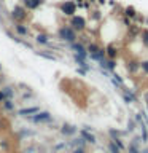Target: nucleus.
Wrapping results in <instances>:
<instances>
[{
	"mask_svg": "<svg viewBox=\"0 0 148 153\" xmlns=\"http://www.w3.org/2000/svg\"><path fill=\"white\" fill-rule=\"evenodd\" d=\"M3 107L7 108V110H14L13 100H11V99H5V100H3Z\"/></svg>",
	"mask_w": 148,
	"mask_h": 153,
	"instance_id": "nucleus-14",
	"label": "nucleus"
},
{
	"mask_svg": "<svg viewBox=\"0 0 148 153\" xmlns=\"http://www.w3.org/2000/svg\"><path fill=\"white\" fill-rule=\"evenodd\" d=\"M137 69H138V62H131V65H129V70L132 72H137Z\"/></svg>",
	"mask_w": 148,
	"mask_h": 153,
	"instance_id": "nucleus-20",
	"label": "nucleus"
},
{
	"mask_svg": "<svg viewBox=\"0 0 148 153\" xmlns=\"http://www.w3.org/2000/svg\"><path fill=\"white\" fill-rule=\"evenodd\" d=\"M61 132L65 134V136H72V134L75 132V128L70 126V124H64V126H62V129H61Z\"/></svg>",
	"mask_w": 148,
	"mask_h": 153,
	"instance_id": "nucleus-12",
	"label": "nucleus"
},
{
	"mask_svg": "<svg viewBox=\"0 0 148 153\" xmlns=\"http://www.w3.org/2000/svg\"><path fill=\"white\" fill-rule=\"evenodd\" d=\"M135 10H134L132 7H129V8H126V16H131V18H135Z\"/></svg>",
	"mask_w": 148,
	"mask_h": 153,
	"instance_id": "nucleus-18",
	"label": "nucleus"
},
{
	"mask_svg": "<svg viewBox=\"0 0 148 153\" xmlns=\"http://www.w3.org/2000/svg\"><path fill=\"white\" fill-rule=\"evenodd\" d=\"M88 51L91 53V54H95V53H99L100 51V48L97 45H94V43H91V45L88 46Z\"/></svg>",
	"mask_w": 148,
	"mask_h": 153,
	"instance_id": "nucleus-16",
	"label": "nucleus"
},
{
	"mask_svg": "<svg viewBox=\"0 0 148 153\" xmlns=\"http://www.w3.org/2000/svg\"><path fill=\"white\" fill-rule=\"evenodd\" d=\"M30 120L33 123H45V121H51V113L50 112H38L33 115V117H30Z\"/></svg>",
	"mask_w": 148,
	"mask_h": 153,
	"instance_id": "nucleus-5",
	"label": "nucleus"
},
{
	"mask_svg": "<svg viewBox=\"0 0 148 153\" xmlns=\"http://www.w3.org/2000/svg\"><path fill=\"white\" fill-rule=\"evenodd\" d=\"M59 10L65 16H73L76 13V2H73V0H65V2H62L59 5Z\"/></svg>",
	"mask_w": 148,
	"mask_h": 153,
	"instance_id": "nucleus-2",
	"label": "nucleus"
},
{
	"mask_svg": "<svg viewBox=\"0 0 148 153\" xmlns=\"http://www.w3.org/2000/svg\"><path fill=\"white\" fill-rule=\"evenodd\" d=\"M116 54H118L116 48H115L113 45H108V46H107V56L110 57V59H115V57H116Z\"/></svg>",
	"mask_w": 148,
	"mask_h": 153,
	"instance_id": "nucleus-13",
	"label": "nucleus"
},
{
	"mask_svg": "<svg viewBox=\"0 0 148 153\" xmlns=\"http://www.w3.org/2000/svg\"><path fill=\"white\" fill-rule=\"evenodd\" d=\"M108 150L112 152V153H119V152H121V150H119V147H118L115 142H110V143H108Z\"/></svg>",
	"mask_w": 148,
	"mask_h": 153,
	"instance_id": "nucleus-15",
	"label": "nucleus"
},
{
	"mask_svg": "<svg viewBox=\"0 0 148 153\" xmlns=\"http://www.w3.org/2000/svg\"><path fill=\"white\" fill-rule=\"evenodd\" d=\"M2 91L5 93V96H7V99H11L13 96H14V93H13V89H11V88H3Z\"/></svg>",
	"mask_w": 148,
	"mask_h": 153,
	"instance_id": "nucleus-17",
	"label": "nucleus"
},
{
	"mask_svg": "<svg viewBox=\"0 0 148 153\" xmlns=\"http://www.w3.org/2000/svg\"><path fill=\"white\" fill-rule=\"evenodd\" d=\"M73 153H86V152H84V148H81V147H80V148H75Z\"/></svg>",
	"mask_w": 148,
	"mask_h": 153,
	"instance_id": "nucleus-25",
	"label": "nucleus"
},
{
	"mask_svg": "<svg viewBox=\"0 0 148 153\" xmlns=\"http://www.w3.org/2000/svg\"><path fill=\"white\" fill-rule=\"evenodd\" d=\"M140 67H142V70L145 72V74H148V61H143L140 64Z\"/></svg>",
	"mask_w": 148,
	"mask_h": 153,
	"instance_id": "nucleus-22",
	"label": "nucleus"
},
{
	"mask_svg": "<svg viewBox=\"0 0 148 153\" xmlns=\"http://www.w3.org/2000/svg\"><path fill=\"white\" fill-rule=\"evenodd\" d=\"M142 42H143V45L148 46V30H143V33H142Z\"/></svg>",
	"mask_w": 148,
	"mask_h": 153,
	"instance_id": "nucleus-19",
	"label": "nucleus"
},
{
	"mask_svg": "<svg viewBox=\"0 0 148 153\" xmlns=\"http://www.w3.org/2000/svg\"><path fill=\"white\" fill-rule=\"evenodd\" d=\"M143 153H148V150H145V152H143Z\"/></svg>",
	"mask_w": 148,
	"mask_h": 153,
	"instance_id": "nucleus-27",
	"label": "nucleus"
},
{
	"mask_svg": "<svg viewBox=\"0 0 148 153\" xmlns=\"http://www.w3.org/2000/svg\"><path fill=\"white\" fill-rule=\"evenodd\" d=\"M14 29H16V32L19 33V35H29V29L21 22H18L16 26H14Z\"/></svg>",
	"mask_w": 148,
	"mask_h": 153,
	"instance_id": "nucleus-9",
	"label": "nucleus"
},
{
	"mask_svg": "<svg viewBox=\"0 0 148 153\" xmlns=\"http://www.w3.org/2000/svg\"><path fill=\"white\" fill-rule=\"evenodd\" d=\"M81 137L86 139V140L91 142V143H95V137L91 132H88V129H83V131H81Z\"/></svg>",
	"mask_w": 148,
	"mask_h": 153,
	"instance_id": "nucleus-11",
	"label": "nucleus"
},
{
	"mask_svg": "<svg viewBox=\"0 0 148 153\" xmlns=\"http://www.w3.org/2000/svg\"><path fill=\"white\" fill-rule=\"evenodd\" d=\"M11 18L14 19V21L18 22H22L27 19V10L24 5H16L13 10H11Z\"/></svg>",
	"mask_w": 148,
	"mask_h": 153,
	"instance_id": "nucleus-3",
	"label": "nucleus"
},
{
	"mask_svg": "<svg viewBox=\"0 0 148 153\" xmlns=\"http://www.w3.org/2000/svg\"><path fill=\"white\" fill-rule=\"evenodd\" d=\"M0 70H2V64H0Z\"/></svg>",
	"mask_w": 148,
	"mask_h": 153,
	"instance_id": "nucleus-28",
	"label": "nucleus"
},
{
	"mask_svg": "<svg viewBox=\"0 0 148 153\" xmlns=\"http://www.w3.org/2000/svg\"><path fill=\"white\" fill-rule=\"evenodd\" d=\"M22 3L26 10H37L38 7H41L45 3V0H22Z\"/></svg>",
	"mask_w": 148,
	"mask_h": 153,
	"instance_id": "nucleus-6",
	"label": "nucleus"
},
{
	"mask_svg": "<svg viewBox=\"0 0 148 153\" xmlns=\"http://www.w3.org/2000/svg\"><path fill=\"white\" fill-rule=\"evenodd\" d=\"M38 107H30V108H22V110H19V115H21V117H27V115H33V113H37L38 112Z\"/></svg>",
	"mask_w": 148,
	"mask_h": 153,
	"instance_id": "nucleus-8",
	"label": "nucleus"
},
{
	"mask_svg": "<svg viewBox=\"0 0 148 153\" xmlns=\"http://www.w3.org/2000/svg\"><path fill=\"white\" fill-rule=\"evenodd\" d=\"M113 142H115V143H116V145L119 147V150H124V143H123L121 140H119L118 137H115V139H113Z\"/></svg>",
	"mask_w": 148,
	"mask_h": 153,
	"instance_id": "nucleus-21",
	"label": "nucleus"
},
{
	"mask_svg": "<svg viewBox=\"0 0 148 153\" xmlns=\"http://www.w3.org/2000/svg\"><path fill=\"white\" fill-rule=\"evenodd\" d=\"M37 43H41V45H50V37L45 35V33H38V35L35 37Z\"/></svg>",
	"mask_w": 148,
	"mask_h": 153,
	"instance_id": "nucleus-10",
	"label": "nucleus"
},
{
	"mask_svg": "<svg viewBox=\"0 0 148 153\" xmlns=\"http://www.w3.org/2000/svg\"><path fill=\"white\" fill-rule=\"evenodd\" d=\"M57 35L62 42H69V43H73L76 40V32L72 29L70 26H62L59 30H57Z\"/></svg>",
	"mask_w": 148,
	"mask_h": 153,
	"instance_id": "nucleus-1",
	"label": "nucleus"
},
{
	"mask_svg": "<svg viewBox=\"0 0 148 153\" xmlns=\"http://www.w3.org/2000/svg\"><path fill=\"white\" fill-rule=\"evenodd\" d=\"M40 56H43V57H46V59H50V61H54L56 57L54 56H51V54H46V53H38Z\"/></svg>",
	"mask_w": 148,
	"mask_h": 153,
	"instance_id": "nucleus-23",
	"label": "nucleus"
},
{
	"mask_svg": "<svg viewBox=\"0 0 148 153\" xmlns=\"http://www.w3.org/2000/svg\"><path fill=\"white\" fill-rule=\"evenodd\" d=\"M70 27L73 29V30H84L86 27V19L83 16H70Z\"/></svg>",
	"mask_w": 148,
	"mask_h": 153,
	"instance_id": "nucleus-4",
	"label": "nucleus"
},
{
	"mask_svg": "<svg viewBox=\"0 0 148 153\" xmlns=\"http://www.w3.org/2000/svg\"><path fill=\"white\" fill-rule=\"evenodd\" d=\"M72 50H75V54L80 56V57H86V50L83 45H78V43H72Z\"/></svg>",
	"mask_w": 148,
	"mask_h": 153,
	"instance_id": "nucleus-7",
	"label": "nucleus"
},
{
	"mask_svg": "<svg viewBox=\"0 0 148 153\" xmlns=\"http://www.w3.org/2000/svg\"><path fill=\"white\" fill-rule=\"evenodd\" d=\"M5 99H7V96H5V93H3V91H0V102H3Z\"/></svg>",
	"mask_w": 148,
	"mask_h": 153,
	"instance_id": "nucleus-24",
	"label": "nucleus"
},
{
	"mask_svg": "<svg viewBox=\"0 0 148 153\" xmlns=\"http://www.w3.org/2000/svg\"><path fill=\"white\" fill-rule=\"evenodd\" d=\"M145 100H147V104H148V93L145 94Z\"/></svg>",
	"mask_w": 148,
	"mask_h": 153,
	"instance_id": "nucleus-26",
	"label": "nucleus"
}]
</instances>
